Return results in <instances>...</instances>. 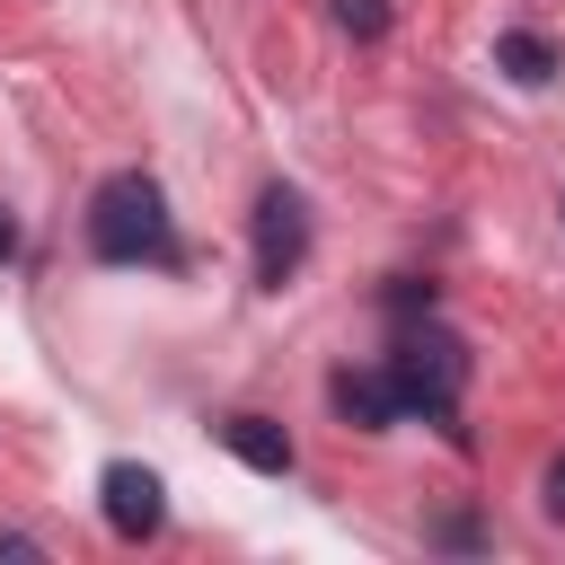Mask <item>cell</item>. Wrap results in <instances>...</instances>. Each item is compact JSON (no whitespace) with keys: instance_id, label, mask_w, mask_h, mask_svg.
I'll return each instance as SVG.
<instances>
[{"instance_id":"1","label":"cell","mask_w":565,"mask_h":565,"mask_svg":"<svg viewBox=\"0 0 565 565\" xmlns=\"http://www.w3.org/2000/svg\"><path fill=\"white\" fill-rule=\"evenodd\" d=\"M88 256H106V265H168V256H177L159 177L115 168V177L88 194Z\"/></svg>"},{"instance_id":"2","label":"cell","mask_w":565,"mask_h":565,"mask_svg":"<svg viewBox=\"0 0 565 565\" xmlns=\"http://www.w3.org/2000/svg\"><path fill=\"white\" fill-rule=\"evenodd\" d=\"M388 388H397V406L406 415H424V424H450V406H459V380H468V344L450 335V327H433V309H424V327H397V344H388Z\"/></svg>"},{"instance_id":"3","label":"cell","mask_w":565,"mask_h":565,"mask_svg":"<svg viewBox=\"0 0 565 565\" xmlns=\"http://www.w3.org/2000/svg\"><path fill=\"white\" fill-rule=\"evenodd\" d=\"M300 256H309V203L291 185H265L256 194V282L282 291L300 274Z\"/></svg>"},{"instance_id":"4","label":"cell","mask_w":565,"mask_h":565,"mask_svg":"<svg viewBox=\"0 0 565 565\" xmlns=\"http://www.w3.org/2000/svg\"><path fill=\"white\" fill-rule=\"evenodd\" d=\"M97 503H106V530H115L124 547H141V539H159V530H168V486H159L141 459H106Z\"/></svg>"},{"instance_id":"5","label":"cell","mask_w":565,"mask_h":565,"mask_svg":"<svg viewBox=\"0 0 565 565\" xmlns=\"http://www.w3.org/2000/svg\"><path fill=\"white\" fill-rule=\"evenodd\" d=\"M327 406L353 424V433H388L406 406H397V388H388V371H335L327 380Z\"/></svg>"},{"instance_id":"6","label":"cell","mask_w":565,"mask_h":565,"mask_svg":"<svg viewBox=\"0 0 565 565\" xmlns=\"http://www.w3.org/2000/svg\"><path fill=\"white\" fill-rule=\"evenodd\" d=\"M221 441L256 468V477H291V433L274 415H221Z\"/></svg>"},{"instance_id":"7","label":"cell","mask_w":565,"mask_h":565,"mask_svg":"<svg viewBox=\"0 0 565 565\" xmlns=\"http://www.w3.org/2000/svg\"><path fill=\"white\" fill-rule=\"evenodd\" d=\"M494 62H503V71L521 79V88H547V79L565 71V62H556V44H547V35H530V26H512V35H494Z\"/></svg>"},{"instance_id":"8","label":"cell","mask_w":565,"mask_h":565,"mask_svg":"<svg viewBox=\"0 0 565 565\" xmlns=\"http://www.w3.org/2000/svg\"><path fill=\"white\" fill-rule=\"evenodd\" d=\"M335 18H344L362 44H371V35H388V0H335Z\"/></svg>"},{"instance_id":"9","label":"cell","mask_w":565,"mask_h":565,"mask_svg":"<svg viewBox=\"0 0 565 565\" xmlns=\"http://www.w3.org/2000/svg\"><path fill=\"white\" fill-rule=\"evenodd\" d=\"M539 503H547V521H565V459H547V477H539Z\"/></svg>"},{"instance_id":"10","label":"cell","mask_w":565,"mask_h":565,"mask_svg":"<svg viewBox=\"0 0 565 565\" xmlns=\"http://www.w3.org/2000/svg\"><path fill=\"white\" fill-rule=\"evenodd\" d=\"M9 256H18V221L0 212V265H9Z\"/></svg>"}]
</instances>
